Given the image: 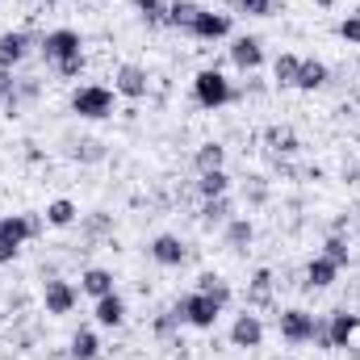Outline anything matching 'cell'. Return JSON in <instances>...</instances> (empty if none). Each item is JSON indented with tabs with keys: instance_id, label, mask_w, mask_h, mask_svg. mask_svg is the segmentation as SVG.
Masks as SVG:
<instances>
[{
	"instance_id": "1",
	"label": "cell",
	"mask_w": 360,
	"mask_h": 360,
	"mask_svg": "<svg viewBox=\"0 0 360 360\" xmlns=\"http://www.w3.org/2000/svg\"><path fill=\"white\" fill-rule=\"evenodd\" d=\"M38 51H42V59L51 63V72H55L59 80H76V76L84 72V38H80L76 30H68V25L46 30V34L38 38Z\"/></svg>"
},
{
	"instance_id": "2",
	"label": "cell",
	"mask_w": 360,
	"mask_h": 360,
	"mask_svg": "<svg viewBox=\"0 0 360 360\" xmlns=\"http://www.w3.org/2000/svg\"><path fill=\"white\" fill-rule=\"evenodd\" d=\"M172 314H176L184 327H193V331H214V327H218L222 306H218L210 293L193 289V293H180L176 302H172Z\"/></svg>"
},
{
	"instance_id": "3",
	"label": "cell",
	"mask_w": 360,
	"mask_h": 360,
	"mask_svg": "<svg viewBox=\"0 0 360 360\" xmlns=\"http://www.w3.org/2000/svg\"><path fill=\"white\" fill-rule=\"evenodd\" d=\"M193 101L201 105V109H222V105H231V101H239V89L218 72V68H201L197 76H193Z\"/></svg>"
},
{
	"instance_id": "4",
	"label": "cell",
	"mask_w": 360,
	"mask_h": 360,
	"mask_svg": "<svg viewBox=\"0 0 360 360\" xmlns=\"http://www.w3.org/2000/svg\"><path fill=\"white\" fill-rule=\"evenodd\" d=\"M113 109H117V92L105 84H80L72 92V113L84 122H105V117H113Z\"/></svg>"
},
{
	"instance_id": "5",
	"label": "cell",
	"mask_w": 360,
	"mask_h": 360,
	"mask_svg": "<svg viewBox=\"0 0 360 360\" xmlns=\"http://www.w3.org/2000/svg\"><path fill=\"white\" fill-rule=\"evenodd\" d=\"M314 314L310 310H302V306H289V310H281L276 314V335L289 344V348H306L310 340H314Z\"/></svg>"
},
{
	"instance_id": "6",
	"label": "cell",
	"mask_w": 360,
	"mask_h": 360,
	"mask_svg": "<svg viewBox=\"0 0 360 360\" xmlns=\"http://www.w3.org/2000/svg\"><path fill=\"white\" fill-rule=\"evenodd\" d=\"M76 302H80V289H76L72 281H63V276L42 281V310H46L51 319L72 314V310H76Z\"/></svg>"
},
{
	"instance_id": "7",
	"label": "cell",
	"mask_w": 360,
	"mask_h": 360,
	"mask_svg": "<svg viewBox=\"0 0 360 360\" xmlns=\"http://www.w3.org/2000/svg\"><path fill=\"white\" fill-rule=\"evenodd\" d=\"M113 92L126 96V101H143V96L151 92V72L139 68V63H122V68L113 72Z\"/></svg>"
},
{
	"instance_id": "8",
	"label": "cell",
	"mask_w": 360,
	"mask_h": 360,
	"mask_svg": "<svg viewBox=\"0 0 360 360\" xmlns=\"http://www.w3.org/2000/svg\"><path fill=\"white\" fill-rule=\"evenodd\" d=\"M188 38H193V42H222V38H231V13L201 8L197 21L188 25Z\"/></svg>"
},
{
	"instance_id": "9",
	"label": "cell",
	"mask_w": 360,
	"mask_h": 360,
	"mask_svg": "<svg viewBox=\"0 0 360 360\" xmlns=\"http://www.w3.org/2000/svg\"><path fill=\"white\" fill-rule=\"evenodd\" d=\"M260 344H264V323H260L256 310H243V314L231 323V348H239V352H256Z\"/></svg>"
},
{
	"instance_id": "10",
	"label": "cell",
	"mask_w": 360,
	"mask_h": 360,
	"mask_svg": "<svg viewBox=\"0 0 360 360\" xmlns=\"http://www.w3.org/2000/svg\"><path fill=\"white\" fill-rule=\"evenodd\" d=\"M231 63L243 72V76H252L260 63H264V42L256 38V34H239V38H231Z\"/></svg>"
},
{
	"instance_id": "11",
	"label": "cell",
	"mask_w": 360,
	"mask_h": 360,
	"mask_svg": "<svg viewBox=\"0 0 360 360\" xmlns=\"http://www.w3.org/2000/svg\"><path fill=\"white\" fill-rule=\"evenodd\" d=\"M42 226H46V218H34V214H8V218H0V239H8L13 248H21V243L38 239Z\"/></svg>"
},
{
	"instance_id": "12",
	"label": "cell",
	"mask_w": 360,
	"mask_h": 360,
	"mask_svg": "<svg viewBox=\"0 0 360 360\" xmlns=\"http://www.w3.org/2000/svg\"><path fill=\"white\" fill-rule=\"evenodd\" d=\"M147 256H151L160 269H180V264H188V243H184L180 235H155L151 248H147Z\"/></svg>"
},
{
	"instance_id": "13",
	"label": "cell",
	"mask_w": 360,
	"mask_h": 360,
	"mask_svg": "<svg viewBox=\"0 0 360 360\" xmlns=\"http://www.w3.org/2000/svg\"><path fill=\"white\" fill-rule=\"evenodd\" d=\"M34 42H38V38L25 34V30H4V34H0V68L17 72V68L25 63V55H30Z\"/></svg>"
},
{
	"instance_id": "14",
	"label": "cell",
	"mask_w": 360,
	"mask_h": 360,
	"mask_svg": "<svg viewBox=\"0 0 360 360\" xmlns=\"http://www.w3.org/2000/svg\"><path fill=\"white\" fill-rule=\"evenodd\" d=\"M222 243H226L231 256H248V248L256 243V226H252V218H231V222L222 226Z\"/></svg>"
},
{
	"instance_id": "15",
	"label": "cell",
	"mask_w": 360,
	"mask_h": 360,
	"mask_svg": "<svg viewBox=\"0 0 360 360\" xmlns=\"http://www.w3.org/2000/svg\"><path fill=\"white\" fill-rule=\"evenodd\" d=\"M231 218H235L231 193H226V197H205V201H201V218H197V222H201V231H222Z\"/></svg>"
},
{
	"instance_id": "16",
	"label": "cell",
	"mask_w": 360,
	"mask_h": 360,
	"mask_svg": "<svg viewBox=\"0 0 360 360\" xmlns=\"http://www.w3.org/2000/svg\"><path fill=\"white\" fill-rule=\"evenodd\" d=\"M360 327V314H352V310H335L331 319H327V335H331V352H344L348 348V340L356 335Z\"/></svg>"
},
{
	"instance_id": "17",
	"label": "cell",
	"mask_w": 360,
	"mask_h": 360,
	"mask_svg": "<svg viewBox=\"0 0 360 360\" xmlns=\"http://www.w3.org/2000/svg\"><path fill=\"white\" fill-rule=\"evenodd\" d=\"M331 84V68L323 63V59H302V68H297V92H319Z\"/></svg>"
},
{
	"instance_id": "18",
	"label": "cell",
	"mask_w": 360,
	"mask_h": 360,
	"mask_svg": "<svg viewBox=\"0 0 360 360\" xmlns=\"http://www.w3.org/2000/svg\"><path fill=\"white\" fill-rule=\"evenodd\" d=\"M92 319H96L101 327H122V323H126V297H122L117 289H113V293H105V297H96Z\"/></svg>"
},
{
	"instance_id": "19",
	"label": "cell",
	"mask_w": 360,
	"mask_h": 360,
	"mask_svg": "<svg viewBox=\"0 0 360 360\" xmlns=\"http://www.w3.org/2000/svg\"><path fill=\"white\" fill-rule=\"evenodd\" d=\"M42 218H46V226H55V231H68V226H76V218H80V205H76L72 197H55V201H46Z\"/></svg>"
},
{
	"instance_id": "20",
	"label": "cell",
	"mask_w": 360,
	"mask_h": 360,
	"mask_svg": "<svg viewBox=\"0 0 360 360\" xmlns=\"http://www.w3.org/2000/svg\"><path fill=\"white\" fill-rule=\"evenodd\" d=\"M335 281H340V264H335V260L314 256V260L306 264V289H331Z\"/></svg>"
},
{
	"instance_id": "21",
	"label": "cell",
	"mask_w": 360,
	"mask_h": 360,
	"mask_svg": "<svg viewBox=\"0 0 360 360\" xmlns=\"http://www.w3.org/2000/svg\"><path fill=\"white\" fill-rule=\"evenodd\" d=\"M264 147H269L272 155H297L302 139H297L293 126H269V130H264Z\"/></svg>"
},
{
	"instance_id": "22",
	"label": "cell",
	"mask_w": 360,
	"mask_h": 360,
	"mask_svg": "<svg viewBox=\"0 0 360 360\" xmlns=\"http://www.w3.org/2000/svg\"><path fill=\"white\" fill-rule=\"evenodd\" d=\"M272 269H256L252 272V281H248V310H256V306H269L272 302Z\"/></svg>"
},
{
	"instance_id": "23",
	"label": "cell",
	"mask_w": 360,
	"mask_h": 360,
	"mask_svg": "<svg viewBox=\"0 0 360 360\" xmlns=\"http://www.w3.org/2000/svg\"><path fill=\"white\" fill-rule=\"evenodd\" d=\"M193 168H197V176L201 172H214V168H226V147L222 143H201L193 151Z\"/></svg>"
},
{
	"instance_id": "24",
	"label": "cell",
	"mask_w": 360,
	"mask_h": 360,
	"mask_svg": "<svg viewBox=\"0 0 360 360\" xmlns=\"http://www.w3.org/2000/svg\"><path fill=\"white\" fill-rule=\"evenodd\" d=\"M80 293H89L92 302L105 297V293H113V272L109 269H84L80 272Z\"/></svg>"
},
{
	"instance_id": "25",
	"label": "cell",
	"mask_w": 360,
	"mask_h": 360,
	"mask_svg": "<svg viewBox=\"0 0 360 360\" xmlns=\"http://www.w3.org/2000/svg\"><path fill=\"white\" fill-rule=\"evenodd\" d=\"M231 193V172L226 168H214V172H201L197 176V197H226Z\"/></svg>"
},
{
	"instance_id": "26",
	"label": "cell",
	"mask_w": 360,
	"mask_h": 360,
	"mask_svg": "<svg viewBox=\"0 0 360 360\" xmlns=\"http://www.w3.org/2000/svg\"><path fill=\"white\" fill-rule=\"evenodd\" d=\"M68 356L72 360H96L101 356V340H96V331L80 327V331L72 335V344H68Z\"/></svg>"
},
{
	"instance_id": "27",
	"label": "cell",
	"mask_w": 360,
	"mask_h": 360,
	"mask_svg": "<svg viewBox=\"0 0 360 360\" xmlns=\"http://www.w3.org/2000/svg\"><path fill=\"white\" fill-rule=\"evenodd\" d=\"M197 13H201L197 0H168V25L180 30V34H188V25L197 21Z\"/></svg>"
},
{
	"instance_id": "28",
	"label": "cell",
	"mask_w": 360,
	"mask_h": 360,
	"mask_svg": "<svg viewBox=\"0 0 360 360\" xmlns=\"http://www.w3.org/2000/svg\"><path fill=\"white\" fill-rule=\"evenodd\" d=\"M297 68H302L297 55H276V63H272V84H276V89H293V84H297Z\"/></svg>"
},
{
	"instance_id": "29",
	"label": "cell",
	"mask_w": 360,
	"mask_h": 360,
	"mask_svg": "<svg viewBox=\"0 0 360 360\" xmlns=\"http://www.w3.org/2000/svg\"><path fill=\"white\" fill-rule=\"evenodd\" d=\"M197 289H201V293H210L222 310L231 306V285H226V276H218V272H201V276H197Z\"/></svg>"
},
{
	"instance_id": "30",
	"label": "cell",
	"mask_w": 360,
	"mask_h": 360,
	"mask_svg": "<svg viewBox=\"0 0 360 360\" xmlns=\"http://www.w3.org/2000/svg\"><path fill=\"white\" fill-rule=\"evenodd\" d=\"M134 8H139V17H143V25H168V0H134Z\"/></svg>"
},
{
	"instance_id": "31",
	"label": "cell",
	"mask_w": 360,
	"mask_h": 360,
	"mask_svg": "<svg viewBox=\"0 0 360 360\" xmlns=\"http://www.w3.org/2000/svg\"><path fill=\"white\" fill-rule=\"evenodd\" d=\"M323 256H327V260H335L340 269H344V264H352V248H348V239H344V235H327V239H323Z\"/></svg>"
},
{
	"instance_id": "32",
	"label": "cell",
	"mask_w": 360,
	"mask_h": 360,
	"mask_svg": "<svg viewBox=\"0 0 360 360\" xmlns=\"http://www.w3.org/2000/svg\"><path fill=\"white\" fill-rule=\"evenodd\" d=\"M235 13H248V17H276V13H281V0H235Z\"/></svg>"
},
{
	"instance_id": "33",
	"label": "cell",
	"mask_w": 360,
	"mask_h": 360,
	"mask_svg": "<svg viewBox=\"0 0 360 360\" xmlns=\"http://www.w3.org/2000/svg\"><path fill=\"white\" fill-rule=\"evenodd\" d=\"M76 160H80V164H101V160H105V143H101V139H80V143H76Z\"/></svg>"
},
{
	"instance_id": "34",
	"label": "cell",
	"mask_w": 360,
	"mask_h": 360,
	"mask_svg": "<svg viewBox=\"0 0 360 360\" xmlns=\"http://www.w3.org/2000/svg\"><path fill=\"white\" fill-rule=\"evenodd\" d=\"M180 327H184V323H180L176 314L168 310V314H160V319L151 323V335H155V340H172V335H176Z\"/></svg>"
},
{
	"instance_id": "35",
	"label": "cell",
	"mask_w": 360,
	"mask_h": 360,
	"mask_svg": "<svg viewBox=\"0 0 360 360\" xmlns=\"http://www.w3.org/2000/svg\"><path fill=\"white\" fill-rule=\"evenodd\" d=\"M42 96V80L38 76H17V101L25 105V101H38Z\"/></svg>"
},
{
	"instance_id": "36",
	"label": "cell",
	"mask_w": 360,
	"mask_h": 360,
	"mask_svg": "<svg viewBox=\"0 0 360 360\" xmlns=\"http://www.w3.org/2000/svg\"><path fill=\"white\" fill-rule=\"evenodd\" d=\"M340 38H344L348 46H360V17L356 13H348V17L340 21Z\"/></svg>"
},
{
	"instance_id": "37",
	"label": "cell",
	"mask_w": 360,
	"mask_h": 360,
	"mask_svg": "<svg viewBox=\"0 0 360 360\" xmlns=\"http://www.w3.org/2000/svg\"><path fill=\"white\" fill-rule=\"evenodd\" d=\"M13 96H17V72L0 68V105H8Z\"/></svg>"
},
{
	"instance_id": "38",
	"label": "cell",
	"mask_w": 360,
	"mask_h": 360,
	"mask_svg": "<svg viewBox=\"0 0 360 360\" xmlns=\"http://www.w3.org/2000/svg\"><path fill=\"white\" fill-rule=\"evenodd\" d=\"M84 231H89V235H105V231H109V218H105V214H92V218H84Z\"/></svg>"
},
{
	"instance_id": "39",
	"label": "cell",
	"mask_w": 360,
	"mask_h": 360,
	"mask_svg": "<svg viewBox=\"0 0 360 360\" xmlns=\"http://www.w3.org/2000/svg\"><path fill=\"white\" fill-rule=\"evenodd\" d=\"M17 252H21V248H13L8 239H0V264H13V260H17Z\"/></svg>"
},
{
	"instance_id": "40",
	"label": "cell",
	"mask_w": 360,
	"mask_h": 360,
	"mask_svg": "<svg viewBox=\"0 0 360 360\" xmlns=\"http://www.w3.org/2000/svg\"><path fill=\"white\" fill-rule=\"evenodd\" d=\"M344 352H352V356H360V327H356V335L348 340V348H344Z\"/></svg>"
},
{
	"instance_id": "41",
	"label": "cell",
	"mask_w": 360,
	"mask_h": 360,
	"mask_svg": "<svg viewBox=\"0 0 360 360\" xmlns=\"http://www.w3.org/2000/svg\"><path fill=\"white\" fill-rule=\"evenodd\" d=\"M310 4H314V8H335L340 0H310Z\"/></svg>"
},
{
	"instance_id": "42",
	"label": "cell",
	"mask_w": 360,
	"mask_h": 360,
	"mask_svg": "<svg viewBox=\"0 0 360 360\" xmlns=\"http://www.w3.org/2000/svg\"><path fill=\"white\" fill-rule=\"evenodd\" d=\"M352 184H360V168H352Z\"/></svg>"
},
{
	"instance_id": "43",
	"label": "cell",
	"mask_w": 360,
	"mask_h": 360,
	"mask_svg": "<svg viewBox=\"0 0 360 360\" xmlns=\"http://www.w3.org/2000/svg\"><path fill=\"white\" fill-rule=\"evenodd\" d=\"M218 4H222V8H235V0H218Z\"/></svg>"
},
{
	"instance_id": "44",
	"label": "cell",
	"mask_w": 360,
	"mask_h": 360,
	"mask_svg": "<svg viewBox=\"0 0 360 360\" xmlns=\"http://www.w3.org/2000/svg\"><path fill=\"white\" fill-rule=\"evenodd\" d=\"M272 360H285V356H272Z\"/></svg>"
},
{
	"instance_id": "45",
	"label": "cell",
	"mask_w": 360,
	"mask_h": 360,
	"mask_svg": "<svg viewBox=\"0 0 360 360\" xmlns=\"http://www.w3.org/2000/svg\"><path fill=\"white\" fill-rule=\"evenodd\" d=\"M356 17H360V8H356Z\"/></svg>"
}]
</instances>
